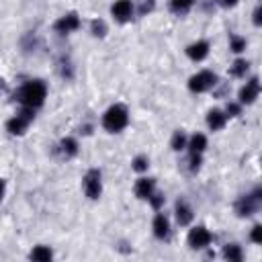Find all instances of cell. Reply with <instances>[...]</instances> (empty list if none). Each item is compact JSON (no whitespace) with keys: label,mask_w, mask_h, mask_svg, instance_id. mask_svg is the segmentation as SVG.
I'll return each instance as SVG.
<instances>
[{"label":"cell","mask_w":262,"mask_h":262,"mask_svg":"<svg viewBox=\"0 0 262 262\" xmlns=\"http://www.w3.org/2000/svg\"><path fill=\"white\" fill-rule=\"evenodd\" d=\"M201 166V154H190V172H197Z\"/></svg>","instance_id":"obj_28"},{"label":"cell","mask_w":262,"mask_h":262,"mask_svg":"<svg viewBox=\"0 0 262 262\" xmlns=\"http://www.w3.org/2000/svg\"><path fill=\"white\" fill-rule=\"evenodd\" d=\"M230 49L234 51V54H240V51L246 49V39L238 37V35H232L230 37Z\"/></svg>","instance_id":"obj_23"},{"label":"cell","mask_w":262,"mask_h":262,"mask_svg":"<svg viewBox=\"0 0 262 262\" xmlns=\"http://www.w3.org/2000/svg\"><path fill=\"white\" fill-rule=\"evenodd\" d=\"M207 54H209V43H207V41H197V43H193V45L186 47V56H188L190 60H195V62L205 60Z\"/></svg>","instance_id":"obj_11"},{"label":"cell","mask_w":262,"mask_h":262,"mask_svg":"<svg viewBox=\"0 0 262 262\" xmlns=\"http://www.w3.org/2000/svg\"><path fill=\"white\" fill-rule=\"evenodd\" d=\"M240 111H242V109H240V104L230 102V104H228V111H225V113H228L230 117H238V115H240Z\"/></svg>","instance_id":"obj_30"},{"label":"cell","mask_w":262,"mask_h":262,"mask_svg":"<svg viewBox=\"0 0 262 262\" xmlns=\"http://www.w3.org/2000/svg\"><path fill=\"white\" fill-rule=\"evenodd\" d=\"M154 186H156V180L154 178H139L137 184H135V195H137V199H150V195L154 193Z\"/></svg>","instance_id":"obj_14"},{"label":"cell","mask_w":262,"mask_h":262,"mask_svg":"<svg viewBox=\"0 0 262 262\" xmlns=\"http://www.w3.org/2000/svg\"><path fill=\"white\" fill-rule=\"evenodd\" d=\"M111 12H113V16H115L119 23L129 21L131 19V12H133L131 0H117V2L111 6Z\"/></svg>","instance_id":"obj_9"},{"label":"cell","mask_w":262,"mask_h":262,"mask_svg":"<svg viewBox=\"0 0 262 262\" xmlns=\"http://www.w3.org/2000/svg\"><path fill=\"white\" fill-rule=\"evenodd\" d=\"M176 219L180 225H188L193 221V209H190L184 201H178L176 203Z\"/></svg>","instance_id":"obj_15"},{"label":"cell","mask_w":262,"mask_h":262,"mask_svg":"<svg viewBox=\"0 0 262 262\" xmlns=\"http://www.w3.org/2000/svg\"><path fill=\"white\" fill-rule=\"evenodd\" d=\"M217 2H219L223 8H232V6L238 4V0H217Z\"/></svg>","instance_id":"obj_31"},{"label":"cell","mask_w":262,"mask_h":262,"mask_svg":"<svg viewBox=\"0 0 262 262\" xmlns=\"http://www.w3.org/2000/svg\"><path fill=\"white\" fill-rule=\"evenodd\" d=\"M164 201H166V199H164L162 193H152V195H150V203H152L154 209H160V207L164 205Z\"/></svg>","instance_id":"obj_26"},{"label":"cell","mask_w":262,"mask_h":262,"mask_svg":"<svg viewBox=\"0 0 262 262\" xmlns=\"http://www.w3.org/2000/svg\"><path fill=\"white\" fill-rule=\"evenodd\" d=\"M148 166H150V162H148L146 156H137V158L133 160V170L135 172H144V170H148Z\"/></svg>","instance_id":"obj_25"},{"label":"cell","mask_w":262,"mask_h":262,"mask_svg":"<svg viewBox=\"0 0 262 262\" xmlns=\"http://www.w3.org/2000/svg\"><path fill=\"white\" fill-rule=\"evenodd\" d=\"M215 84H217V76L213 72H209V70H203V72L195 74L188 80V88L193 92H205L209 88H213Z\"/></svg>","instance_id":"obj_4"},{"label":"cell","mask_w":262,"mask_h":262,"mask_svg":"<svg viewBox=\"0 0 262 262\" xmlns=\"http://www.w3.org/2000/svg\"><path fill=\"white\" fill-rule=\"evenodd\" d=\"M260 199H262V190L256 188L252 195H244L238 199L236 203V213L240 217H250L258 211V207H260Z\"/></svg>","instance_id":"obj_3"},{"label":"cell","mask_w":262,"mask_h":262,"mask_svg":"<svg viewBox=\"0 0 262 262\" xmlns=\"http://www.w3.org/2000/svg\"><path fill=\"white\" fill-rule=\"evenodd\" d=\"M209 244H211V234H209V230H207V228L199 225V228L190 230V234H188V246L193 248V250L207 248Z\"/></svg>","instance_id":"obj_7"},{"label":"cell","mask_w":262,"mask_h":262,"mask_svg":"<svg viewBox=\"0 0 262 262\" xmlns=\"http://www.w3.org/2000/svg\"><path fill=\"white\" fill-rule=\"evenodd\" d=\"M184 148H186V137H184L182 131H176V133H174V137H172V150L180 152Z\"/></svg>","instance_id":"obj_24"},{"label":"cell","mask_w":262,"mask_h":262,"mask_svg":"<svg viewBox=\"0 0 262 262\" xmlns=\"http://www.w3.org/2000/svg\"><path fill=\"white\" fill-rule=\"evenodd\" d=\"M154 236L156 238H160V240H164V238H168V234H170V223H168V219H166V215H162V213H158L154 217Z\"/></svg>","instance_id":"obj_13"},{"label":"cell","mask_w":262,"mask_h":262,"mask_svg":"<svg viewBox=\"0 0 262 262\" xmlns=\"http://www.w3.org/2000/svg\"><path fill=\"white\" fill-rule=\"evenodd\" d=\"M100 190H102V182H100V172L94 168V170H88L84 176V193L88 199H98L100 197Z\"/></svg>","instance_id":"obj_6"},{"label":"cell","mask_w":262,"mask_h":262,"mask_svg":"<svg viewBox=\"0 0 262 262\" xmlns=\"http://www.w3.org/2000/svg\"><path fill=\"white\" fill-rule=\"evenodd\" d=\"M31 121H33V109L25 107L19 115L12 117V119L8 121V123H6V129H8V133H12V135H23V133L27 131V127H29Z\"/></svg>","instance_id":"obj_5"},{"label":"cell","mask_w":262,"mask_h":262,"mask_svg":"<svg viewBox=\"0 0 262 262\" xmlns=\"http://www.w3.org/2000/svg\"><path fill=\"white\" fill-rule=\"evenodd\" d=\"M252 242H256V244H260L262 242V225H254L252 228Z\"/></svg>","instance_id":"obj_29"},{"label":"cell","mask_w":262,"mask_h":262,"mask_svg":"<svg viewBox=\"0 0 262 262\" xmlns=\"http://www.w3.org/2000/svg\"><path fill=\"white\" fill-rule=\"evenodd\" d=\"M195 0H170V10L174 14H186L190 8H193Z\"/></svg>","instance_id":"obj_18"},{"label":"cell","mask_w":262,"mask_h":262,"mask_svg":"<svg viewBox=\"0 0 262 262\" xmlns=\"http://www.w3.org/2000/svg\"><path fill=\"white\" fill-rule=\"evenodd\" d=\"M45 94H47V86L41 80H31V82H27L25 86H21V88L16 90V100H19L23 107L37 109L43 104Z\"/></svg>","instance_id":"obj_1"},{"label":"cell","mask_w":262,"mask_h":262,"mask_svg":"<svg viewBox=\"0 0 262 262\" xmlns=\"http://www.w3.org/2000/svg\"><path fill=\"white\" fill-rule=\"evenodd\" d=\"M51 256H54V252H51L47 246H37L29 254L31 260H37V262H47V260H51Z\"/></svg>","instance_id":"obj_20"},{"label":"cell","mask_w":262,"mask_h":262,"mask_svg":"<svg viewBox=\"0 0 262 262\" xmlns=\"http://www.w3.org/2000/svg\"><path fill=\"white\" fill-rule=\"evenodd\" d=\"M60 154L64 156V158H74V156L78 154V144H76V139L72 137H66L60 142Z\"/></svg>","instance_id":"obj_16"},{"label":"cell","mask_w":262,"mask_h":262,"mask_svg":"<svg viewBox=\"0 0 262 262\" xmlns=\"http://www.w3.org/2000/svg\"><path fill=\"white\" fill-rule=\"evenodd\" d=\"M225 121H228V115H225L223 111H219V109L209 111V115H207V125H209V129H211V131L223 129L225 127Z\"/></svg>","instance_id":"obj_12"},{"label":"cell","mask_w":262,"mask_h":262,"mask_svg":"<svg viewBox=\"0 0 262 262\" xmlns=\"http://www.w3.org/2000/svg\"><path fill=\"white\" fill-rule=\"evenodd\" d=\"M154 6H156V0H144L142 6H139V14L146 16L148 12H152V10H154Z\"/></svg>","instance_id":"obj_27"},{"label":"cell","mask_w":262,"mask_h":262,"mask_svg":"<svg viewBox=\"0 0 262 262\" xmlns=\"http://www.w3.org/2000/svg\"><path fill=\"white\" fill-rule=\"evenodd\" d=\"M246 72H248V62H246V60H236L234 66L230 68V74H232L234 78L246 76Z\"/></svg>","instance_id":"obj_21"},{"label":"cell","mask_w":262,"mask_h":262,"mask_svg":"<svg viewBox=\"0 0 262 262\" xmlns=\"http://www.w3.org/2000/svg\"><path fill=\"white\" fill-rule=\"evenodd\" d=\"M4 188H6V182L0 178V201H2V197H4Z\"/></svg>","instance_id":"obj_33"},{"label":"cell","mask_w":262,"mask_h":262,"mask_svg":"<svg viewBox=\"0 0 262 262\" xmlns=\"http://www.w3.org/2000/svg\"><path fill=\"white\" fill-rule=\"evenodd\" d=\"M223 256L230 262H240L242 260V248L238 246V244H228V246L223 248Z\"/></svg>","instance_id":"obj_19"},{"label":"cell","mask_w":262,"mask_h":262,"mask_svg":"<svg viewBox=\"0 0 262 262\" xmlns=\"http://www.w3.org/2000/svg\"><path fill=\"white\" fill-rule=\"evenodd\" d=\"M207 148V137L203 133H195L193 137L188 139V150L190 154H201Z\"/></svg>","instance_id":"obj_17"},{"label":"cell","mask_w":262,"mask_h":262,"mask_svg":"<svg viewBox=\"0 0 262 262\" xmlns=\"http://www.w3.org/2000/svg\"><path fill=\"white\" fill-rule=\"evenodd\" d=\"M258 92H260L258 78H252V80L240 90V102H242V104H252V102L258 98Z\"/></svg>","instance_id":"obj_10"},{"label":"cell","mask_w":262,"mask_h":262,"mask_svg":"<svg viewBox=\"0 0 262 262\" xmlns=\"http://www.w3.org/2000/svg\"><path fill=\"white\" fill-rule=\"evenodd\" d=\"M80 27V19H78V14L76 12H68V14H64L60 21H56V25H54V29L60 33V35H66V33H72V31H76Z\"/></svg>","instance_id":"obj_8"},{"label":"cell","mask_w":262,"mask_h":262,"mask_svg":"<svg viewBox=\"0 0 262 262\" xmlns=\"http://www.w3.org/2000/svg\"><path fill=\"white\" fill-rule=\"evenodd\" d=\"M90 31H92L94 37H104V35H107V23H104L102 19H96V21H92Z\"/></svg>","instance_id":"obj_22"},{"label":"cell","mask_w":262,"mask_h":262,"mask_svg":"<svg viewBox=\"0 0 262 262\" xmlns=\"http://www.w3.org/2000/svg\"><path fill=\"white\" fill-rule=\"evenodd\" d=\"M260 23H262V8L256 6V10H254V25H260Z\"/></svg>","instance_id":"obj_32"},{"label":"cell","mask_w":262,"mask_h":262,"mask_svg":"<svg viewBox=\"0 0 262 262\" xmlns=\"http://www.w3.org/2000/svg\"><path fill=\"white\" fill-rule=\"evenodd\" d=\"M127 121H129L127 109L123 107V104H113L102 117V127L107 131H111V133H117L127 125Z\"/></svg>","instance_id":"obj_2"}]
</instances>
